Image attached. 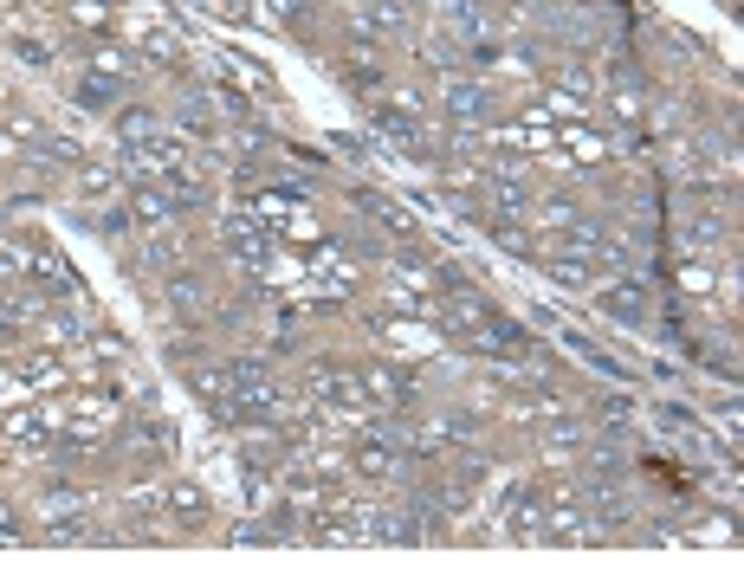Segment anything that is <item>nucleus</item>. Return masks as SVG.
Instances as JSON below:
<instances>
[{
    "label": "nucleus",
    "instance_id": "2",
    "mask_svg": "<svg viewBox=\"0 0 744 582\" xmlns=\"http://www.w3.org/2000/svg\"><path fill=\"white\" fill-rule=\"evenodd\" d=\"M447 117L479 123V117H486V91H479V85H466V78H453V85H447Z\"/></svg>",
    "mask_w": 744,
    "mask_h": 582
},
{
    "label": "nucleus",
    "instance_id": "1",
    "mask_svg": "<svg viewBox=\"0 0 744 582\" xmlns=\"http://www.w3.org/2000/svg\"><path fill=\"white\" fill-rule=\"evenodd\" d=\"M162 298H169V311L188 317V324L208 317V285H201V279H169V285H162Z\"/></svg>",
    "mask_w": 744,
    "mask_h": 582
},
{
    "label": "nucleus",
    "instance_id": "6",
    "mask_svg": "<svg viewBox=\"0 0 744 582\" xmlns=\"http://www.w3.org/2000/svg\"><path fill=\"white\" fill-rule=\"evenodd\" d=\"M369 20H376L382 33H395V26H402V0H376V7H369Z\"/></svg>",
    "mask_w": 744,
    "mask_h": 582
},
{
    "label": "nucleus",
    "instance_id": "3",
    "mask_svg": "<svg viewBox=\"0 0 744 582\" xmlns=\"http://www.w3.org/2000/svg\"><path fill=\"white\" fill-rule=\"evenodd\" d=\"M602 311H609L615 324H641V317H647V298H641V285H615L609 298H602Z\"/></svg>",
    "mask_w": 744,
    "mask_h": 582
},
{
    "label": "nucleus",
    "instance_id": "8",
    "mask_svg": "<svg viewBox=\"0 0 744 582\" xmlns=\"http://www.w3.org/2000/svg\"><path fill=\"white\" fill-rule=\"evenodd\" d=\"M182 123H188V130H208V123H214V110H208V97H188V110H182Z\"/></svg>",
    "mask_w": 744,
    "mask_h": 582
},
{
    "label": "nucleus",
    "instance_id": "9",
    "mask_svg": "<svg viewBox=\"0 0 744 582\" xmlns=\"http://www.w3.org/2000/svg\"><path fill=\"white\" fill-rule=\"evenodd\" d=\"M576 440H583V434H576V421H557V427H550V447H557V453L576 447Z\"/></svg>",
    "mask_w": 744,
    "mask_h": 582
},
{
    "label": "nucleus",
    "instance_id": "4",
    "mask_svg": "<svg viewBox=\"0 0 744 582\" xmlns=\"http://www.w3.org/2000/svg\"><path fill=\"white\" fill-rule=\"evenodd\" d=\"M175 207H169V194H136V220H149V227H162Z\"/></svg>",
    "mask_w": 744,
    "mask_h": 582
},
{
    "label": "nucleus",
    "instance_id": "5",
    "mask_svg": "<svg viewBox=\"0 0 744 582\" xmlns=\"http://www.w3.org/2000/svg\"><path fill=\"white\" fill-rule=\"evenodd\" d=\"M169 505H175V511H182V518H188V524H195V518H201V511H208V505H201V492H195V485H175V492H169Z\"/></svg>",
    "mask_w": 744,
    "mask_h": 582
},
{
    "label": "nucleus",
    "instance_id": "7",
    "mask_svg": "<svg viewBox=\"0 0 744 582\" xmlns=\"http://www.w3.org/2000/svg\"><path fill=\"white\" fill-rule=\"evenodd\" d=\"M369 382H376V395H382V401H402V395H408L402 376H389V369H369Z\"/></svg>",
    "mask_w": 744,
    "mask_h": 582
}]
</instances>
